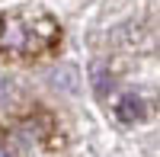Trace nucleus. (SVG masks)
Here are the masks:
<instances>
[{
	"mask_svg": "<svg viewBox=\"0 0 160 157\" xmlns=\"http://www.w3.org/2000/svg\"><path fill=\"white\" fill-rule=\"evenodd\" d=\"M0 157H13V151H10L7 144H0Z\"/></svg>",
	"mask_w": 160,
	"mask_h": 157,
	"instance_id": "nucleus-4",
	"label": "nucleus"
},
{
	"mask_svg": "<svg viewBox=\"0 0 160 157\" xmlns=\"http://www.w3.org/2000/svg\"><path fill=\"white\" fill-rule=\"evenodd\" d=\"M115 119L125 122V125L141 122V119H144V99L135 96V93H125L122 99H118V106H115Z\"/></svg>",
	"mask_w": 160,
	"mask_h": 157,
	"instance_id": "nucleus-2",
	"label": "nucleus"
},
{
	"mask_svg": "<svg viewBox=\"0 0 160 157\" xmlns=\"http://www.w3.org/2000/svg\"><path fill=\"white\" fill-rule=\"evenodd\" d=\"M93 84H96V93H106V74H102V64H93Z\"/></svg>",
	"mask_w": 160,
	"mask_h": 157,
	"instance_id": "nucleus-3",
	"label": "nucleus"
},
{
	"mask_svg": "<svg viewBox=\"0 0 160 157\" xmlns=\"http://www.w3.org/2000/svg\"><path fill=\"white\" fill-rule=\"evenodd\" d=\"M58 23L42 10L0 13V55H42L58 42Z\"/></svg>",
	"mask_w": 160,
	"mask_h": 157,
	"instance_id": "nucleus-1",
	"label": "nucleus"
}]
</instances>
